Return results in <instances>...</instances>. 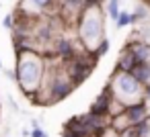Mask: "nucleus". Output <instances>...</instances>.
I'll list each match as a JSON object with an SVG mask.
<instances>
[{"instance_id":"1","label":"nucleus","mask_w":150,"mask_h":137,"mask_svg":"<svg viewBox=\"0 0 150 137\" xmlns=\"http://www.w3.org/2000/svg\"><path fill=\"white\" fill-rule=\"evenodd\" d=\"M45 55L35 53V51H19L17 53V68H15V76H17V84L21 88V92L29 98L31 94L39 92L45 80Z\"/></svg>"},{"instance_id":"2","label":"nucleus","mask_w":150,"mask_h":137,"mask_svg":"<svg viewBox=\"0 0 150 137\" xmlns=\"http://www.w3.org/2000/svg\"><path fill=\"white\" fill-rule=\"evenodd\" d=\"M78 43L86 53H95L99 43L105 39V13L101 6H86L76 23Z\"/></svg>"},{"instance_id":"3","label":"nucleus","mask_w":150,"mask_h":137,"mask_svg":"<svg viewBox=\"0 0 150 137\" xmlns=\"http://www.w3.org/2000/svg\"><path fill=\"white\" fill-rule=\"evenodd\" d=\"M107 86L111 88L113 96L123 102L125 106L132 104V102H138V100H144V86L132 76V74H125V72H117L109 78Z\"/></svg>"},{"instance_id":"4","label":"nucleus","mask_w":150,"mask_h":137,"mask_svg":"<svg viewBox=\"0 0 150 137\" xmlns=\"http://www.w3.org/2000/svg\"><path fill=\"white\" fill-rule=\"evenodd\" d=\"M95 66H97V57L93 53H86V51L68 59V62H64V70H66V74H68V78L72 80L74 86H80L93 74Z\"/></svg>"},{"instance_id":"5","label":"nucleus","mask_w":150,"mask_h":137,"mask_svg":"<svg viewBox=\"0 0 150 137\" xmlns=\"http://www.w3.org/2000/svg\"><path fill=\"white\" fill-rule=\"evenodd\" d=\"M58 10H60L58 0H21L17 13L27 17H52V15L56 17Z\"/></svg>"},{"instance_id":"6","label":"nucleus","mask_w":150,"mask_h":137,"mask_svg":"<svg viewBox=\"0 0 150 137\" xmlns=\"http://www.w3.org/2000/svg\"><path fill=\"white\" fill-rule=\"evenodd\" d=\"M123 113L127 115V119H129L132 125H138V123H144V121L150 119V108H148L146 100H138V102L127 104Z\"/></svg>"},{"instance_id":"7","label":"nucleus","mask_w":150,"mask_h":137,"mask_svg":"<svg viewBox=\"0 0 150 137\" xmlns=\"http://www.w3.org/2000/svg\"><path fill=\"white\" fill-rule=\"evenodd\" d=\"M64 131H66V133H72L74 137H99V135H97V133L80 119V115L68 119L66 125H64Z\"/></svg>"},{"instance_id":"8","label":"nucleus","mask_w":150,"mask_h":137,"mask_svg":"<svg viewBox=\"0 0 150 137\" xmlns=\"http://www.w3.org/2000/svg\"><path fill=\"white\" fill-rule=\"evenodd\" d=\"M80 119L97 133V135H101L109 125H111V117L109 115H97V113H91V110H86V113H82L80 115Z\"/></svg>"},{"instance_id":"9","label":"nucleus","mask_w":150,"mask_h":137,"mask_svg":"<svg viewBox=\"0 0 150 137\" xmlns=\"http://www.w3.org/2000/svg\"><path fill=\"white\" fill-rule=\"evenodd\" d=\"M111 98H113V92H111L109 86H105V88L97 94V98L93 100V104H91L88 110H91V113H97V115H107V108H109Z\"/></svg>"},{"instance_id":"10","label":"nucleus","mask_w":150,"mask_h":137,"mask_svg":"<svg viewBox=\"0 0 150 137\" xmlns=\"http://www.w3.org/2000/svg\"><path fill=\"white\" fill-rule=\"evenodd\" d=\"M125 47L132 51V55L136 57V62H150V43L140 41V39H129L125 43Z\"/></svg>"},{"instance_id":"11","label":"nucleus","mask_w":150,"mask_h":137,"mask_svg":"<svg viewBox=\"0 0 150 137\" xmlns=\"http://www.w3.org/2000/svg\"><path fill=\"white\" fill-rule=\"evenodd\" d=\"M136 64H138V62H136V57L132 55V51H129L127 47H123V49H121V53L117 55L115 70H117V72H125V74H129V72H132V68H134Z\"/></svg>"},{"instance_id":"12","label":"nucleus","mask_w":150,"mask_h":137,"mask_svg":"<svg viewBox=\"0 0 150 137\" xmlns=\"http://www.w3.org/2000/svg\"><path fill=\"white\" fill-rule=\"evenodd\" d=\"M142 86H148L150 84V62H138L134 68H132V72H129Z\"/></svg>"},{"instance_id":"13","label":"nucleus","mask_w":150,"mask_h":137,"mask_svg":"<svg viewBox=\"0 0 150 137\" xmlns=\"http://www.w3.org/2000/svg\"><path fill=\"white\" fill-rule=\"evenodd\" d=\"M111 127L119 133V131H123V129H127V127H134V125L129 123V119H127L125 113H119V115L111 117Z\"/></svg>"},{"instance_id":"14","label":"nucleus","mask_w":150,"mask_h":137,"mask_svg":"<svg viewBox=\"0 0 150 137\" xmlns=\"http://www.w3.org/2000/svg\"><path fill=\"white\" fill-rule=\"evenodd\" d=\"M132 19H134V23H144V21H148V19H150V8H148L144 2H140V4L136 6V10L132 13Z\"/></svg>"},{"instance_id":"15","label":"nucleus","mask_w":150,"mask_h":137,"mask_svg":"<svg viewBox=\"0 0 150 137\" xmlns=\"http://www.w3.org/2000/svg\"><path fill=\"white\" fill-rule=\"evenodd\" d=\"M129 25H134L132 13H127V10H119V15H117V19H115V27H117V31H119V29H125V27H129Z\"/></svg>"},{"instance_id":"16","label":"nucleus","mask_w":150,"mask_h":137,"mask_svg":"<svg viewBox=\"0 0 150 137\" xmlns=\"http://www.w3.org/2000/svg\"><path fill=\"white\" fill-rule=\"evenodd\" d=\"M119 2H121V0H109V2H107V10H105V15H107L111 21H115L117 15H119Z\"/></svg>"},{"instance_id":"17","label":"nucleus","mask_w":150,"mask_h":137,"mask_svg":"<svg viewBox=\"0 0 150 137\" xmlns=\"http://www.w3.org/2000/svg\"><path fill=\"white\" fill-rule=\"evenodd\" d=\"M134 127H136V133H138L140 137H150V119L144 121V123H138V125H134Z\"/></svg>"},{"instance_id":"18","label":"nucleus","mask_w":150,"mask_h":137,"mask_svg":"<svg viewBox=\"0 0 150 137\" xmlns=\"http://www.w3.org/2000/svg\"><path fill=\"white\" fill-rule=\"evenodd\" d=\"M109 45H111V43H109V39H107V37H105V39H103V41H101V43H99V47H97V49H95V53H93V55H95V57H97V59H99V57H101V55H105V53H107V51H109Z\"/></svg>"},{"instance_id":"19","label":"nucleus","mask_w":150,"mask_h":137,"mask_svg":"<svg viewBox=\"0 0 150 137\" xmlns=\"http://www.w3.org/2000/svg\"><path fill=\"white\" fill-rule=\"evenodd\" d=\"M2 29H8V31L15 29V13L4 15V19H2Z\"/></svg>"},{"instance_id":"20","label":"nucleus","mask_w":150,"mask_h":137,"mask_svg":"<svg viewBox=\"0 0 150 137\" xmlns=\"http://www.w3.org/2000/svg\"><path fill=\"white\" fill-rule=\"evenodd\" d=\"M119 137H140V135L136 133V127H127V129L119 131Z\"/></svg>"},{"instance_id":"21","label":"nucleus","mask_w":150,"mask_h":137,"mask_svg":"<svg viewBox=\"0 0 150 137\" xmlns=\"http://www.w3.org/2000/svg\"><path fill=\"white\" fill-rule=\"evenodd\" d=\"M99 137H119V133H117V131H115V129L109 125V127H107V129H105V131H103Z\"/></svg>"},{"instance_id":"22","label":"nucleus","mask_w":150,"mask_h":137,"mask_svg":"<svg viewBox=\"0 0 150 137\" xmlns=\"http://www.w3.org/2000/svg\"><path fill=\"white\" fill-rule=\"evenodd\" d=\"M31 137H47V133L41 127H37V129H31Z\"/></svg>"},{"instance_id":"23","label":"nucleus","mask_w":150,"mask_h":137,"mask_svg":"<svg viewBox=\"0 0 150 137\" xmlns=\"http://www.w3.org/2000/svg\"><path fill=\"white\" fill-rule=\"evenodd\" d=\"M4 76H6L8 80H13V82L17 80V76H15V70H4Z\"/></svg>"},{"instance_id":"24","label":"nucleus","mask_w":150,"mask_h":137,"mask_svg":"<svg viewBox=\"0 0 150 137\" xmlns=\"http://www.w3.org/2000/svg\"><path fill=\"white\" fill-rule=\"evenodd\" d=\"M144 100H150V84L144 86Z\"/></svg>"},{"instance_id":"25","label":"nucleus","mask_w":150,"mask_h":137,"mask_svg":"<svg viewBox=\"0 0 150 137\" xmlns=\"http://www.w3.org/2000/svg\"><path fill=\"white\" fill-rule=\"evenodd\" d=\"M62 137H74V135H72V133H66V131H64V135H62Z\"/></svg>"},{"instance_id":"26","label":"nucleus","mask_w":150,"mask_h":137,"mask_svg":"<svg viewBox=\"0 0 150 137\" xmlns=\"http://www.w3.org/2000/svg\"><path fill=\"white\" fill-rule=\"evenodd\" d=\"M144 4H146V6H148V8H150V0H144Z\"/></svg>"},{"instance_id":"27","label":"nucleus","mask_w":150,"mask_h":137,"mask_svg":"<svg viewBox=\"0 0 150 137\" xmlns=\"http://www.w3.org/2000/svg\"><path fill=\"white\" fill-rule=\"evenodd\" d=\"M0 121H2V108H0Z\"/></svg>"},{"instance_id":"28","label":"nucleus","mask_w":150,"mask_h":137,"mask_svg":"<svg viewBox=\"0 0 150 137\" xmlns=\"http://www.w3.org/2000/svg\"><path fill=\"white\" fill-rule=\"evenodd\" d=\"M0 68H2V62H0Z\"/></svg>"},{"instance_id":"29","label":"nucleus","mask_w":150,"mask_h":137,"mask_svg":"<svg viewBox=\"0 0 150 137\" xmlns=\"http://www.w3.org/2000/svg\"><path fill=\"white\" fill-rule=\"evenodd\" d=\"M58 2H62V0H58Z\"/></svg>"},{"instance_id":"30","label":"nucleus","mask_w":150,"mask_h":137,"mask_svg":"<svg viewBox=\"0 0 150 137\" xmlns=\"http://www.w3.org/2000/svg\"><path fill=\"white\" fill-rule=\"evenodd\" d=\"M6 137H8V135H6Z\"/></svg>"}]
</instances>
